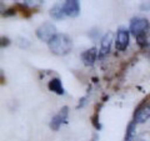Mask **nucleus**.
<instances>
[{"label":"nucleus","instance_id":"obj_1","mask_svg":"<svg viewBox=\"0 0 150 141\" xmlns=\"http://www.w3.org/2000/svg\"><path fill=\"white\" fill-rule=\"evenodd\" d=\"M149 27H150L149 20L145 18H142V16L134 18L130 23V32L135 36L139 46H142V48L146 45V43H148L146 34L149 31Z\"/></svg>","mask_w":150,"mask_h":141},{"label":"nucleus","instance_id":"obj_2","mask_svg":"<svg viewBox=\"0 0 150 141\" xmlns=\"http://www.w3.org/2000/svg\"><path fill=\"white\" fill-rule=\"evenodd\" d=\"M73 49L71 39L65 34H56L49 43V50L55 55H67Z\"/></svg>","mask_w":150,"mask_h":141},{"label":"nucleus","instance_id":"obj_3","mask_svg":"<svg viewBox=\"0 0 150 141\" xmlns=\"http://www.w3.org/2000/svg\"><path fill=\"white\" fill-rule=\"evenodd\" d=\"M56 35V27L51 23H44L36 29V36L44 43H50V40Z\"/></svg>","mask_w":150,"mask_h":141},{"label":"nucleus","instance_id":"obj_4","mask_svg":"<svg viewBox=\"0 0 150 141\" xmlns=\"http://www.w3.org/2000/svg\"><path fill=\"white\" fill-rule=\"evenodd\" d=\"M150 119V101H143L134 112V121L138 124H144Z\"/></svg>","mask_w":150,"mask_h":141},{"label":"nucleus","instance_id":"obj_5","mask_svg":"<svg viewBox=\"0 0 150 141\" xmlns=\"http://www.w3.org/2000/svg\"><path fill=\"white\" fill-rule=\"evenodd\" d=\"M68 115H69V107L63 106L58 114L53 116V119L50 121V129L53 131H58L63 124H67Z\"/></svg>","mask_w":150,"mask_h":141},{"label":"nucleus","instance_id":"obj_6","mask_svg":"<svg viewBox=\"0 0 150 141\" xmlns=\"http://www.w3.org/2000/svg\"><path fill=\"white\" fill-rule=\"evenodd\" d=\"M129 45V31L124 29V27H120L116 32V39H115V48L118 51H125L128 49Z\"/></svg>","mask_w":150,"mask_h":141},{"label":"nucleus","instance_id":"obj_7","mask_svg":"<svg viewBox=\"0 0 150 141\" xmlns=\"http://www.w3.org/2000/svg\"><path fill=\"white\" fill-rule=\"evenodd\" d=\"M112 41H114V32L108 31L106 34L103 36L101 43H100V51H99V58H100V60H103L108 54L110 53Z\"/></svg>","mask_w":150,"mask_h":141},{"label":"nucleus","instance_id":"obj_8","mask_svg":"<svg viewBox=\"0 0 150 141\" xmlns=\"http://www.w3.org/2000/svg\"><path fill=\"white\" fill-rule=\"evenodd\" d=\"M63 10H64L65 16L75 18L80 13V4L76 0H68V1H65L63 4Z\"/></svg>","mask_w":150,"mask_h":141},{"label":"nucleus","instance_id":"obj_9","mask_svg":"<svg viewBox=\"0 0 150 141\" xmlns=\"http://www.w3.org/2000/svg\"><path fill=\"white\" fill-rule=\"evenodd\" d=\"M98 55H99V54H98L96 48H90V49L85 50L81 54V61L85 64L86 66H91V65L95 63Z\"/></svg>","mask_w":150,"mask_h":141},{"label":"nucleus","instance_id":"obj_10","mask_svg":"<svg viewBox=\"0 0 150 141\" xmlns=\"http://www.w3.org/2000/svg\"><path fill=\"white\" fill-rule=\"evenodd\" d=\"M48 89L51 92H55V94H58V95H64V92H65L62 80L58 79V78H54V79L50 80L49 84H48Z\"/></svg>","mask_w":150,"mask_h":141},{"label":"nucleus","instance_id":"obj_11","mask_svg":"<svg viewBox=\"0 0 150 141\" xmlns=\"http://www.w3.org/2000/svg\"><path fill=\"white\" fill-rule=\"evenodd\" d=\"M135 134H137V123L131 121V123H129L128 128H126L124 141H135Z\"/></svg>","mask_w":150,"mask_h":141},{"label":"nucleus","instance_id":"obj_12","mask_svg":"<svg viewBox=\"0 0 150 141\" xmlns=\"http://www.w3.org/2000/svg\"><path fill=\"white\" fill-rule=\"evenodd\" d=\"M50 16L53 19H55V20H62V19L65 16L64 10H63V5H60V4L54 5L50 9Z\"/></svg>","mask_w":150,"mask_h":141},{"label":"nucleus","instance_id":"obj_13","mask_svg":"<svg viewBox=\"0 0 150 141\" xmlns=\"http://www.w3.org/2000/svg\"><path fill=\"white\" fill-rule=\"evenodd\" d=\"M16 45L20 49H28L30 46V43H29V40H28V39L20 36V37H18V39H16Z\"/></svg>","mask_w":150,"mask_h":141},{"label":"nucleus","instance_id":"obj_14","mask_svg":"<svg viewBox=\"0 0 150 141\" xmlns=\"http://www.w3.org/2000/svg\"><path fill=\"white\" fill-rule=\"evenodd\" d=\"M135 141H150V133H148V131L142 133L137 139H135Z\"/></svg>","mask_w":150,"mask_h":141},{"label":"nucleus","instance_id":"obj_15","mask_svg":"<svg viewBox=\"0 0 150 141\" xmlns=\"http://www.w3.org/2000/svg\"><path fill=\"white\" fill-rule=\"evenodd\" d=\"M15 14H16L15 8H9L3 13V16H13V15H15Z\"/></svg>","mask_w":150,"mask_h":141},{"label":"nucleus","instance_id":"obj_16","mask_svg":"<svg viewBox=\"0 0 150 141\" xmlns=\"http://www.w3.org/2000/svg\"><path fill=\"white\" fill-rule=\"evenodd\" d=\"M140 10L142 11H149L150 10V1H144L140 4Z\"/></svg>","mask_w":150,"mask_h":141},{"label":"nucleus","instance_id":"obj_17","mask_svg":"<svg viewBox=\"0 0 150 141\" xmlns=\"http://www.w3.org/2000/svg\"><path fill=\"white\" fill-rule=\"evenodd\" d=\"M10 45V39L9 37H1V46H9Z\"/></svg>","mask_w":150,"mask_h":141}]
</instances>
